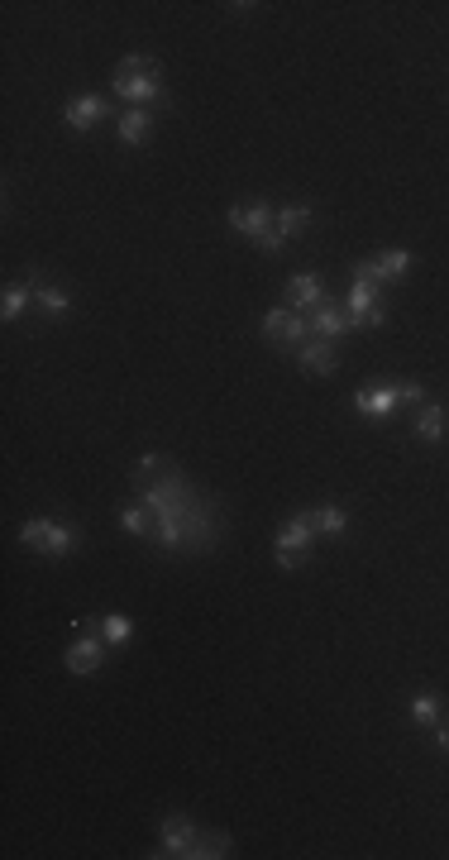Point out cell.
I'll return each instance as SVG.
<instances>
[{
	"label": "cell",
	"instance_id": "12",
	"mask_svg": "<svg viewBox=\"0 0 449 860\" xmlns=\"http://www.w3.org/2000/svg\"><path fill=\"white\" fill-rule=\"evenodd\" d=\"M77 545H82V531H77V526H63V521H48V526H43V540L34 545V555L67 559V555H77Z\"/></svg>",
	"mask_w": 449,
	"mask_h": 860
},
{
	"label": "cell",
	"instance_id": "24",
	"mask_svg": "<svg viewBox=\"0 0 449 860\" xmlns=\"http://www.w3.org/2000/svg\"><path fill=\"white\" fill-rule=\"evenodd\" d=\"M101 636H106V645H125L134 636V622H129L125 612H106L101 617Z\"/></svg>",
	"mask_w": 449,
	"mask_h": 860
},
{
	"label": "cell",
	"instance_id": "4",
	"mask_svg": "<svg viewBox=\"0 0 449 860\" xmlns=\"http://www.w3.org/2000/svg\"><path fill=\"white\" fill-rule=\"evenodd\" d=\"M306 335H311V316H301V311L273 306V311L263 316V340L268 344H292V349H301Z\"/></svg>",
	"mask_w": 449,
	"mask_h": 860
},
{
	"label": "cell",
	"instance_id": "27",
	"mask_svg": "<svg viewBox=\"0 0 449 860\" xmlns=\"http://www.w3.org/2000/svg\"><path fill=\"white\" fill-rule=\"evenodd\" d=\"M435 751L449 755V727H435Z\"/></svg>",
	"mask_w": 449,
	"mask_h": 860
},
{
	"label": "cell",
	"instance_id": "11",
	"mask_svg": "<svg viewBox=\"0 0 449 860\" xmlns=\"http://www.w3.org/2000/svg\"><path fill=\"white\" fill-rule=\"evenodd\" d=\"M321 301H325L321 273H292L287 287H282V306H287V311H316Z\"/></svg>",
	"mask_w": 449,
	"mask_h": 860
},
{
	"label": "cell",
	"instance_id": "23",
	"mask_svg": "<svg viewBox=\"0 0 449 860\" xmlns=\"http://www.w3.org/2000/svg\"><path fill=\"white\" fill-rule=\"evenodd\" d=\"M120 526H125L129 536H153V516L144 512V502H129V507H120Z\"/></svg>",
	"mask_w": 449,
	"mask_h": 860
},
{
	"label": "cell",
	"instance_id": "14",
	"mask_svg": "<svg viewBox=\"0 0 449 860\" xmlns=\"http://www.w3.org/2000/svg\"><path fill=\"white\" fill-rule=\"evenodd\" d=\"M311 330L321 335V340H340V335H349L354 330V321H349V311H344L340 301L325 297L316 311H311Z\"/></svg>",
	"mask_w": 449,
	"mask_h": 860
},
{
	"label": "cell",
	"instance_id": "6",
	"mask_svg": "<svg viewBox=\"0 0 449 860\" xmlns=\"http://www.w3.org/2000/svg\"><path fill=\"white\" fill-rule=\"evenodd\" d=\"M158 837H163V846H158V851H153V856L163 860V856H192V846H196V837H201V832H196L192 827V817H182V813H168L163 817V827H158Z\"/></svg>",
	"mask_w": 449,
	"mask_h": 860
},
{
	"label": "cell",
	"instance_id": "22",
	"mask_svg": "<svg viewBox=\"0 0 449 860\" xmlns=\"http://www.w3.org/2000/svg\"><path fill=\"white\" fill-rule=\"evenodd\" d=\"M220 856H235V851H230V837H225V832H201L187 860H220Z\"/></svg>",
	"mask_w": 449,
	"mask_h": 860
},
{
	"label": "cell",
	"instance_id": "5",
	"mask_svg": "<svg viewBox=\"0 0 449 860\" xmlns=\"http://www.w3.org/2000/svg\"><path fill=\"white\" fill-rule=\"evenodd\" d=\"M411 268H416V254H411V249H383L378 258L354 263V273H364V278H373V282H402Z\"/></svg>",
	"mask_w": 449,
	"mask_h": 860
},
{
	"label": "cell",
	"instance_id": "19",
	"mask_svg": "<svg viewBox=\"0 0 449 860\" xmlns=\"http://www.w3.org/2000/svg\"><path fill=\"white\" fill-rule=\"evenodd\" d=\"M34 301H39L43 316H53V321H63L67 311H72V292L53 287V282H34Z\"/></svg>",
	"mask_w": 449,
	"mask_h": 860
},
{
	"label": "cell",
	"instance_id": "1",
	"mask_svg": "<svg viewBox=\"0 0 449 860\" xmlns=\"http://www.w3.org/2000/svg\"><path fill=\"white\" fill-rule=\"evenodd\" d=\"M134 488H139V502L144 512L153 516V540L158 550H182V536H187V516L201 502V493L192 488V478L177 469L163 454H144L134 464Z\"/></svg>",
	"mask_w": 449,
	"mask_h": 860
},
{
	"label": "cell",
	"instance_id": "21",
	"mask_svg": "<svg viewBox=\"0 0 449 860\" xmlns=\"http://www.w3.org/2000/svg\"><path fill=\"white\" fill-rule=\"evenodd\" d=\"M306 225H311V201H292V206H282L278 220H273V230H278L282 239H297Z\"/></svg>",
	"mask_w": 449,
	"mask_h": 860
},
{
	"label": "cell",
	"instance_id": "3",
	"mask_svg": "<svg viewBox=\"0 0 449 860\" xmlns=\"http://www.w3.org/2000/svg\"><path fill=\"white\" fill-rule=\"evenodd\" d=\"M311 545H316V526L306 521V512L287 516V521H282V531H278V540H273V559H278L282 574L301 569L306 555H311Z\"/></svg>",
	"mask_w": 449,
	"mask_h": 860
},
{
	"label": "cell",
	"instance_id": "13",
	"mask_svg": "<svg viewBox=\"0 0 449 860\" xmlns=\"http://www.w3.org/2000/svg\"><path fill=\"white\" fill-rule=\"evenodd\" d=\"M297 364L311 373V378H330L340 373V354H335V340H311L297 349Z\"/></svg>",
	"mask_w": 449,
	"mask_h": 860
},
{
	"label": "cell",
	"instance_id": "18",
	"mask_svg": "<svg viewBox=\"0 0 449 860\" xmlns=\"http://www.w3.org/2000/svg\"><path fill=\"white\" fill-rule=\"evenodd\" d=\"M34 273H29V282H10L5 287V297H0V321L10 325V321H20L24 316V306H29V297H34Z\"/></svg>",
	"mask_w": 449,
	"mask_h": 860
},
{
	"label": "cell",
	"instance_id": "20",
	"mask_svg": "<svg viewBox=\"0 0 449 860\" xmlns=\"http://www.w3.org/2000/svg\"><path fill=\"white\" fill-rule=\"evenodd\" d=\"M306 521L316 526V536H344L349 531V512L344 507H306Z\"/></svg>",
	"mask_w": 449,
	"mask_h": 860
},
{
	"label": "cell",
	"instance_id": "7",
	"mask_svg": "<svg viewBox=\"0 0 449 860\" xmlns=\"http://www.w3.org/2000/svg\"><path fill=\"white\" fill-rule=\"evenodd\" d=\"M397 402H402V383H392V378H387V383H364L354 392V411H359V416H373V421H383Z\"/></svg>",
	"mask_w": 449,
	"mask_h": 860
},
{
	"label": "cell",
	"instance_id": "10",
	"mask_svg": "<svg viewBox=\"0 0 449 860\" xmlns=\"http://www.w3.org/2000/svg\"><path fill=\"white\" fill-rule=\"evenodd\" d=\"M106 636H77V641L67 645V655H63V665H67V674H96V669L106 665Z\"/></svg>",
	"mask_w": 449,
	"mask_h": 860
},
{
	"label": "cell",
	"instance_id": "25",
	"mask_svg": "<svg viewBox=\"0 0 449 860\" xmlns=\"http://www.w3.org/2000/svg\"><path fill=\"white\" fill-rule=\"evenodd\" d=\"M254 244H258V249H263V254H282V244H287V239H282L278 230H268V235H258Z\"/></svg>",
	"mask_w": 449,
	"mask_h": 860
},
{
	"label": "cell",
	"instance_id": "9",
	"mask_svg": "<svg viewBox=\"0 0 449 860\" xmlns=\"http://www.w3.org/2000/svg\"><path fill=\"white\" fill-rule=\"evenodd\" d=\"M273 220H278V211H273L268 201H235V206H230V230H239V235H249V239L268 235Z\"/></svg>",
	"mask_w": 449,
	"mask_h": 860
},
{
	"label": "cell",
	"instance_id": "15",
	"mask_svg": "<svg viewBox=\"0 0 449 860\" xmlns=\"http://www.w3.org/2000/svg\"><path fill=\"white\" fill-rule=\"evenodd\" d=\"M411 435L421 440V445H440L449 435V407H440V402H426L421 407V416H416V426H411Z\"/></svg>",
	"mask_w": 449,
	"mask_h": 860
},
{
	"label": "cell",
	"instance_id": "2",
	"mask_svg": "<svg viewBox=\"0 0 449 860\" xmlns=\"http://www.w3.org/2000/svg\"><path fill=\"white\" fill-rule=\"evenodd\" d=\"M110 91L129 101V110H149V106H168V91H163V67L144 58V53H129L115 67V82Z\"/></svg>",
	"mask_w": 449,
	"mask_h": 860
},
{
	"label": "cell",
	"instance_id": "17",
	"mask_svg": "<svg viewBox=\"0 0 449 860\" xmlns=\"http://www.w3.org/2000/svg\"><path fill=\"white\" fill-rule=\"evenodd\" d=\"M440 708H445V703H440V693H435V688H421V693H411V703H407L411 722H416V727H426V731L440 727Z\"/></svg>",
	"mask_w": 449,
	"mask_h": 860
},
{
	"label": "cell",
	"instance_id": "16",
	"mask_svg": "<svg viewBox=\"0 0 449 860\" xmlns=\"http://www.w3.org/2000/svg\"><path fill=\"white\" fill-rule=\"evenodd\" d=\"M115 134H120V144H125V149L149 144L153 139V110H125V115H120V125H115Z\"/></svg>",
	"mask_w": 449,
	"mask_h": 860
},
{
	"label": "cell",
	"instance_id": "26",
	"mask_svg": "<svg viewBox=\"0 0 449 860\" xmlns=\"http://www.w3.org/2000/svg\"><path fill=\"white\" fill-rule=\"evenodd\" d=\"M402 402H416V407H426V387H421V383H402Z\"/></svg>",
	"mask_w": 449,
	"mask_h": 860
},
{
	"label": "cell",
	"instance_id": "8",
	"mask_svg": "<svg viewBox=\"0 0 449 860\" xmlns=\"http://www.w3.org/2000/svg\"><path fill=\"white\" fill-rule=\"evenodd\" d=\"M110 115V101L101 96V91H82L77 101H67L63 106V125L67 129H77V134H86L91 125H101Z\"/></svg>",
	"mask_w": 449,
	"mask_h": 860
}]
</instances>
